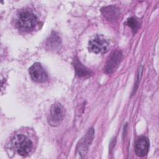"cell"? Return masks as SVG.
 <instances>
[{
  "mask_svg": "<svg viewBox=\"0 0 159 159\" xmlns=\"http://www.w3.org/2000/svg\"><path fill=\"white\" fill-rule=\"evenodd\" d=\"M109 47L107 40L101 35H97L88 43L89 51L94 53H104Z\"/></svg>",
  "mask_w": 159,
  "mask_h": 159,
  "instance_id": "obj_4",
  "label": "cell"
},
{
  "mask_svg": "<svg viewBox=\"0 0 159 159\" xmlns=\"http://www.w3.org/2000/svg\"><path fill=\"white\" fill-rule=\"evenodd\" d=\"M17 22L22 30H30L35 27L37 22V17L32 11L24 10L19 13Z\"/></svg>",
  "mask_w": 159,
  "mask_h": 159,
  "instance_id": "obj_1",
  "label": "cell"
},
{
  "mask_svg": "<svg viewBox=\"0 0 159 159\" xmlns=\"http://www.w3.org/2000/svg\"><path fill=\"white\" fill-rule=\"evenodd\" d=\"M94 135V130L93 128H91L88 130L86 134L81 138V139L79 141L76 150L83 157L86 155L88 152V147L92 142Z\"/></svg>",
  "mask_w": 159,
  "mask_h": 159,
  "instance_id": "obj_7",
  "label": "cell"
},
{
  "mask_svg": "<svg viewBox=\"0 0 159 159\" xmlns=\"http://www.w3.org/2000/svg\"><path fill=\"white\" fill-rule=\"evenodd\" d=\"M47 46L53 50H58L60 48L61 39L55 33L52 34L47 40Z\"/></svg>",
  "mask_w": 159,
  "mask_h": 159,
  "instance_id": "obj_11",
  "label": "cell"
},
{
  "mask_svg": "<svg viewBox=\"0 0 159 159\" xmlns=\"http://www.w3.org/2000/svg\"><path fill=\"white\" fill-rule=\"evenodd\" d=\"M126 24L132 29L134 33L136 32L139 28V23L137 21V20L134 17H132L129 18L126 22Z\"/></svg>",
  "mask_w": 159,
  "mask_h": 159,
  "instance_id": "obj_12",
  "label": "cell"
},
{
  "mask_svg": "<svg viewBox=\"0 0 159 159\" xmlns=\"http://www.w3.org/2000/svg\"><path fill=\"white\" fill-rule=\"evenodd\" d=\"M73 66L75 67L76 75L78 77H87L91 76L92 74V72L83 65L76 58H75L73 60Z\"/></svg>",
  "mask_w": 159,
  "mask_h": 159,
  "instance_id": "obj_10",
  "label": "cell"
},
{
  "mask_svg": "<svg viewBox=\"0 0 159 159\" xmlns=\"http://www.w3.org/2000/svg\"><path fill=\"white\" fill-rule=\"evenodd\" d=\"M65 116V109L60 103L53 104L48 117V124L53 127L58 126L63 121Z\"/></svg>",
  "mask_w": 159,
  "mask_h": 159,
  "instance_id": "obj_3",
  "label": "cell"
},
{
  "mask_svg": "<svg viewBox=\"0 0 159 159\" xmlns=\"http://www.w3.org/2000/svg\"><path fill=\"white\" fill-rule=\"evenodd\" d=\"M148 148H149V142L148 139L142 136L140 137L135 145V153L137 156L139 157H144L146 155L148 152Z\"/></svg>",
  "mask_w": 159,
  "mask_h": 159,
  "instance_id": "obj_8",
  "label": "cell"
},
{
  "mask_svg": "<svg viewBox=\"0 0 159 159\" xmlns=\"http://www.w3.org/2000/svg\"><path fill=\"white\" fill-rule=\"evenodd\" d=\"M29 74L32 79L37 83L45 82L48 75L40 63H35L29 68Z\"/></svg>",
  "mask_w": 159,
  "mask_h": 159,
  "instance_id": "obj_6",
  "label": "cell"
},
{
  "mask_svg": "<svg viewBox=\"0 0 159 159\" xmlns=\"http://www.w3.org/2000/svg\"><path fill=\"white\" fill-rule=\"evenodd\" d=\"M12 145L17 153L22 157L27 155L32 147L31 140L22 134L16 135L13 138Z\"/></svg>",
  "mask_w": 159,
  "mask_h": 159,
  "instance_id": "obj_2",
  "label": "cell"
},
{
  "mask_svg": "<svg viewBox=\"0 0 159 159\" xmlns=\"http://www.w3.org/2000/svg\"><path fill=\"white\" fill-rule=\"evenodd\" d=\"M103 16L108 20H116L120 14L119 9L114 6H109L104 7L101 9Z\"/></svg>",
  "mask_w": 159,
  "mask_h": 159,
  "instance_id": "obj_9",
  "label": "cell"
},
{
  "mask_svg": "<svg viewBox=\"0 0 159 159\" xmlns=\"http://www.w3.org/2000/svg\"><path fill=\"white\" fill-rule=\"evenodd\" d=\"M122 59V53L120 50L114 51L109 57L104 71L106 73H111L114 72L119 66Z\"/></svg>",
  "mask_w": 159,
  "mask_h": 159,
  "instance_id": "obj_5",
  "label": "cell"
}]
</instances>
